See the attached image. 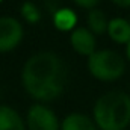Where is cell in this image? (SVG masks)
<instances>
[{"instance_id":"cell-1","label":"cell","mask_w":130,"mask_h":130,"mask_svg":"<svg viewBox=\"0 0 130 130\" xmlns=\"http://www.w3.org/2000/svg\"><path fill=\"white\" fill-rule=\"evenodd\" d=\"M21 82L32 98L50 101L64 92L67 68L56 53L38 52L26 61L21 71Z\"/></svg>"},{"instance_id":"cell-2","label":"cell","mask_w":130,"mask_h":130,"mask_svg":"<svg viewBox=\"0 0 130 130\" xmlns=\"http://www.w3.org/2000/svg\"><path fill=\"white\" fill-rule=\"evenodd\" d=\"M94 121L100 130H124L130 124V95L123 91L103 94L94 104Z\"/></svg>"},{"instance_id":"cell-3","label":"cell","mask_w":130,"mask_h":130,"mask_svg":"<svg viewBox=\"0 0 130 130\" xmlns=\"http://www.w3.org/2000/svg\"><path fill=\"white\" fill-rule=\"evenodd\" d=\"M88 70L97 80L113 82L121 79L126 73V62L120 53L103 48L88 58Z\"/></svg>"},{"instance_id":"cell-4","label":"cell","mask_w":130,"mask_h":130,"mask_svg":"<svg viewBox=\"0 0 130 130\" xmlns=\"http://www.w3.org/2000/svg\"><path fill=\"white\" fill-rule=\"evenodd\" d=\"M23 35V26L17 18L11 15L0 17V53H6L18 47Z\"/></svg>"},{"instance_id":"cell-5","label":"cell","mask_w":130,"mask_h":130,"mask_svg":"<svg viewBox=\"0 0 130 130\" xmlns=\"http://www.w3.org/2000/svg\"><path fill=\"white\" fill-rule=\"evenodd\" d=\"M29 130H59L61 124L52 109L41 103H35L27 110Z\"/></svg>"},{"instance_id":"cell-6","label":"cell","mask_w":130,"mask_h":130,"mask_svg":"<svg viewBox=\"0 0 130 130\" xmlns=\"http://www.w3.org/2000/svg\"><path fill=\"white\" fill-rule=\"evenodd\" d=\"M70 42L71 47L74 48V52H77L82 56H91L92 53H95V36L86 27H76L71 35H70Z\"/></svg>"},{"instance_id":"cell-7","label":"cell","mask_w":130,"mask_h":130,"mask_svg":"<svg viewBox=\"0 0 130 130\" xmlns=\"http://www.w3.org/2000/svg\"><path fill=\"white\" fill-rule=\"evenodd\" d=\"M61 130H97V124L88 115L80 112H73L64 118Z\"/></svg>"},{"instance_id":"cell-8","label":"cell","mask_w":130,"mask_h":130,"mask_svg":"<svg viewBox=\"0 0 130 130\" xmlns=\"http://www.w3.org/2000/svg\"><path fill=\"white\" fill-rule=\"evenodd\" d=\"M107 33L110 39L118 44H129L130 42V21L124 18H112L109 20Z\"/></svg>"},{"instance_id":"cell-9","label":"cell","mask_w":130,"mask_h":130,"mask_svg":"<svg viewBox=\"0 0 130 130\" xmlns=\"http://www.w3.org/2000/svg\"><path fill=\"white\" fill-rule=\"evenodd\" d=\"M0 130H26L21 117L9 106H0Z\"/></svg>"},{"instance_id":"cell-10","label":"cell","mask_w":130,"mask_h":130,"mask_svg":"<svg viewBox=\"0 0 130 130\" xmlns=\"http://www.w3.org/2000/svg\"><path fill=\"white\" fill-rule=\"evenodd\" d=\"M76 23H77V17L71 9H67V8L58 9L53 15V24L58 30H62V32L71 30V29L74 30Z\"/></svg>"},{"instance_id":"cell-11","label":"cell","mask_w":130,"mask_h":130,"mask_svg":"<svg viewBox=\"0 0 130 130\" xmlns=\"http://www.w3.org/2000/svg\"><path fill=\"white\" fill-rule=\"evenodd\" d=\"M86 23H88L89 30L94 33V35H103L104 32H107L109 20L106 18V14L103 11L97 9V8H94V9H91L88 12Z\"/></svg>"},{"instance_id":"cell-12","label":"cell","mask_w":130,"mask_h":130,"mask_svg":"<svg viewBox=\"0 0 130 130\" xmlns=\"http://www.w3.org/2000/svg\"><path fill=\"white\" fill-rule=\"evenodd\" d=\"M20 12H21V15L24 17V20H26V21H29V23H32V24L38 23V21H39V18H41L38 6H36L35 3H32V2H24V3L21 5Z\"/></svg>"},{"instance_id":"cell-13","label":"cell","mask_w":130,"mask_h":130,"mask_svg":"<svg viewBox=\"0 0 130 130\" xmlns=\"http://www.w3.org/2000/svg\"><path fill=\"white\" fill-rule=\"evenodd\" d=\"M76 5H79L80 8H85V9H94L95 6H97L98 3H100V0H73Z\"/></svg>"},{"instance_id":"cell-14","label":"cell","mask_w":130,"mask_h":130,"mask_svg":"<svg viewBox=\"0 0 130 130\" xmlns=\"http://www.w3.org/2000/svg\"><path fill=\"white\" fill-rule=\"evenodd\" d=\"M115 5L121 6V8H129L130 6V0H112Z\"/></svg>"},{"instance_id":"cell-15","label":"cell","mask_w":130,"mask_h":130,"mask_svg":"<svg viewBox=\"0 0 130 130\" xmlns=\"http://www.w3.org/2000/svg\"><path fill=\"white\" fill-rule=\"evenodd\" d=\"M126 55H127V58H129V61H130V42L127 44V47H126Z\"/></svg>"},{"instance_id":"cell-16","label":"cell","mask_w":130,"mask_h":130,"mask_svg":"<svg viewBox=\"0 0 130 130\" xmlns=\"http://www.w3.org/2000/svg\"><path fill=\"white\" fill-rule=\"evenodd\" d=\"M0 2H2V0H0Z\"/></svg>"}]
</instances>
